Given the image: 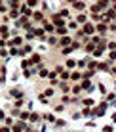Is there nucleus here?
Returning a JSON list of instances; mask_svg holds the SVG:
<instances>
[{
  "label": "nucleus",
  "mask_w": 116,
  "mask_h": 132,
  "mask_svg": "<svg viewBox=\"0 0 116 132\" xmlns=\"http://www.w3.org/2000/svg\"><path fill=\"white\" fill-rule=\"evenodd\" d=\"M82 33L84 35H95V25L90 23V21H86V23L82 25Z\"/></svg>",
  "instance_id": "obj_1"
},
{
  "label": "nucleus",
  "mask_w": 116,
  "mask_h": 132,
  "mask_svg": "<svg viewBox=\"0 0 116 132\" xmlns=\"http://www.w3.org/2000/svg\"><path fill=\"white\" fill-rule=\"evenodd\" d=\"M57 44H59V46H63V48H65V46H70V44H72V38H70L69 35H63L59 40H57Z\"/></svg>",
  "instance_id": "obj_2"
},
{
  "label": "nucleus",
  "mask_w": 116,
  "mask_h": 132,
  "mask_svg": "<svg viewBox=\"0 0 116 132\" xmlns=\"http://www.w3.org/2000/svg\"><path fill=\"white\" fill-rule=\"evenodd\" d=\"M95 31L99 35H105L107 31H109V25H107V23H99V25H95Z\"/></svg>",
  "instance_id": "obj_3"
},
{
  "label": "nucleus",
  "mask_w": 116,
  "mask_h": 132,
  "mask_svg": "<svg viewBox=\"0 0 116 132\" xmlns=\"http://www.w3.org/2000/svg\"><path fill=\"white\" fill-rule=\"evenodd\" d=\"M53 31H55V27H53V23L51 21H44V33H53Z\"/></svg>",
  "instance_id": "obj_4"
},
{
  "label": "nucleus",
  "mask_w": 116,
  "mask_h": 132,
  "mask_svg": "<svg viewBox=\"0 0 116 132\" xmlns=\"http://www.w3.org/2000/svg\"><path fill=\"white\" fill-rule=\"evenodd\" d=\"M25 130V122H17V125H12V132H23Z\"/></svg>",
  "instance_id": "obj_5"
},
{
  "label": "nucleus",
  "mask_w": 116,
  "mask_h": 132,
  "mask_svg": "<svg viewBox=\"0 0 116 132\" xmlns=\"http://www.w3.org/2000/svg\"><path fill=\"white\" fill-rule=\"evenodd\" d=\"M29 121L33 122V125H36V122H40V115L36 111H33V113H29Z\"/></svg>",
  "instance_id": "obj_6"
},
{
  "label": "nucleus",
  "mask_w": 116,
  "mask_h": 132,
  "mask_svg": "<svg viewBox=\"0 0 116 132\" xmlns=\"http://www.w3.org/2000/svg\"><path fill=\"white\" fill-rule=\"evenodd\" d=\"M72 6H74V10H78V12H82L84 8H86V4L82 2V0H74L72 2Z\"/></svg>",
  "instance_id": "obj_7"
},
{
  "label": "nucleus",
  "mask_w": 116,
  "mask_h": 132,
  "mask_svg": "<svg viewBox=\"0 0 116 132\" xmlns=\"http://www.w3.org/2000/svg\"><path fill=\"white\" fill-rule=\"evenodd\" d=\"M70 80H74V82H78V80H82V73H78V71H72L70 73V77H69Z\"/></svg>",
  "instance_id": "obj_8"
},
{
  "label": "nucleus",
  "mask_w": 116,
  "mask_h": 132,
  "mask_svg": "<svg viewBox=\"0 0 116 132\" xmlns=\"http://www.w3.org/2000/svg\"><path fill=\"white\" fill-rule=\"evenodd\" d=\"M86 21H88V15H86V13H78V17H76V23H86Z\"/></svg>",
  "instance_id": "obj_9"
},
{
  "label": "nucleus",
  "mask_w": 116,
  "mask_h": 132,
  "mask_svg": "<svg viewBox=\"0 0 116 132\" xmlns=\"http://www.w3.org/2000/svg\"><path fill=\"white\" fill-rule=\"evenodd\" d=\"M57 40H59V38H55V36H51V35H50V36L46 38V42L50 44V46H57Z\"/></svg>",
  "instance_id": "obj_10"
},
{
  "label": "nucleus",
  "mask_w": 116,
  "mask_h": 132,
  "mask_svg": "<svg viewBox=\"0 0 116 132\" xmlns=\"http://www.w3.org/2000/svg\"><path fill=\"white\" fill-rule=\"evenodd\" d=\"M42 117H44V119H46L48 122H55V121H57V119H55V115H51V113H44Z\"/></svg>",
  "instance_id": "obj_11"
},
{
  "label": "nucleus",
  "mask_w": 116,
  "mask_h": 132,
  "mask_svg": "<svg viewBox=\"0 0 116 132\" xmlns=\"http://www.w3.org/2000/svg\"><path fill=\"white\" fill-rule=\"evenodd\" d=\"M33 19L34 21H44V13L42 12H34L33 13Z\"/></svg>",
  "instance_id": "obj_12"
},
{
  "label": "nucleus",
  "mask_w": 116,
  "mask_h": 132,
  "mask_svg": "<svg viewBox=\"0 0 116 132\" xmlns=\"http://www.w3.org/2000/svg\"><path fill=\"white\" fill-rule=\"evenodd\" d=\"M105 19H116V10H109L105 13Z\"/></svg>",
  "instance_id": "obj_13"
},
{
  "label": "nucleus",
  "mask_w": 116,
  "mask_h": 132,
  "mask_svg": "<svg viewBox=\"0 0 116 132\" xmlns=\"http://www.w3.org/2000/svg\"><path fill=\"white\" fill-rule=\"evenodd\" d=\"M59 88L63 90V92H69V90H70V84L65 82V80H61V82H59Z\"/></svg>",
  "instance_id": "obj_14"
},
{
  "label": "nucleus",
  "mask_w": 116,
  "mask_h": 132,
  "mask_svg": "<svg viewBox=\"0 0 116 132\" xmlns=\"http://www.w3.org/2000/svg\"><path fill=\"white\" fill-rule=\"evenodd\" d=\"M97 69H101V71H107V73H109V69H110V65H109V63H97Z\"/></svg>",
  "instance_id": "obj_15"
},
{
  "label": "nucleus",
  "mask_w": 116,
  "mask_h": 132,
  "mask_svg": "<svg viewBox=\"0 0 116 132\" xmlns=\"http://www.w3.org/2000/svg\"><path fill=\"white\" fill-rule=\"evenodd\" d=\"M0 35H2V38H6V36L10 35V31H8V27H6V25L0 27Z\"/></svg>",
  "instance_id": "obj_16"
},
{
  "label": "nucleus",
  "mask_w": 116,
  "mask_h": 132,
  "mask_svg": "<svg viewBox=\"0 0 116 132\" xmlns=\"http://www.w3.org/2000/svg\"><path fill=\"white\" fill-rule=\"evenodd\" d=\"M80 102H82V105H86V107H90V105H93V103H95V102H93L91 98H86V100H80Z\"/></svg>",
  "instance_id": "obj_17"
},
{
  "label": "nucleus",
  "mask_w": 116,
  "mask_h": 132,
  "mask_svg": "<svg viewBox=\"0 0 116 132\" xmlns=\"http://www.w3.org/2000/svg\"><path fill=\"white\" fill-rule=\"evenodd\" d=\"M19 119L23 121V122L29 121V111H19Z\"/></svg>",
  "instance_id": "obj_18"
},
{
  "label": "nucleus",
  "mask_w": 116,
  "mask_h": 132,
  "mask_svg": "<svg viewBox=\"0 0 116 132\" xmlns=\"http://www.w3.org/2000/svg\"><path fill=\"white\" fill-rule=\"evenodd\" d=\"M8 6H10L12 10H15V8H19V0H10V2H8Z\"/></svg>",
  "instance_id": "obj_19"
},
{
  "label": "nucleus",
  "mask_w": 116,
  "mask_h": 132,
  "mask_svg": "<svg viewBox=\"0 0 116 132\" xmlns=\"http://www.w3.org/2000/svg\"><path fill=\"white\" fill-rule=\"evenodd\" d=\"M40 60H42V57H40L38 54H33V56H30V63H40Z\"/></svg>",
  "instance_id": "obj_20"
},
{
  "label": "nucleus",
  "mask_w": 116,
  "mask_h": 132,
  "mask_svg": "<svg viewBox=\"0 0 116 132\" xmlns=\"http://www.w3.org/2000/svg\"><path fill=\"white\" fill-rule=\"evenodd\" d=\"M55 31H57V35H67V27H55Z\"/></svg>",
  "instance_id": "obj_21"
},
{
  "label": "nucleus",
  "mask_w": 116,
  "mask_h": 132,
  "mask_svg": "<svg viewBox=\"0 0 116 132\" xmlns=\"http://www.w3.org/2000/svg\"><path fill=\"white\" fill-rule=\"evenodd\" d=\"M27 6H29V8H36L38 6V0H27Z\"/></svg>",
  "instance_id": "obj_22"
},
{
  "label": "nucleus",
  "mask_w": 116,
  "mask_h": 132,
  "mask_svg": "<svg viewBox=\"0 0 116 132\" xmlns=\"http://www.w3.org/2000/svg\"><path fill=\"white\" fill-rule=\"evenodd\" d=\"M19 15H21V13L17 12V10H12V12H10V17H12V19H17Z\"/></svg>",
  "instance_id": "obj_23"
},
{
  "label": "nucleus",
  "mask_w": 116,
  "mask_h": 132,
  "mask_svg": "<svg viewBox=\"0 0 116 132\" xmlns=\"http://www.w3.org/2000/svg\"><path fill=\"white\" fill-rule=\"evenodd\" d=\"M109 61H116V50L109 52Z\"/></svg>",
  "instance_id": "obj_24"
},
{
  "label": "nucleus",
  "mask_w": 116,
  "mask_h": 132,
  "mask_svg": "<svg viewBox=\"0 0 116 132\" xmlns=\"http://www.w3.org/2000/svg\"><path fill=\"white\" fill-rule=\"evenodd\" d=\"M59 75H61V79H63V80H67V79L70 77V73H69V71H61Z\"/></svg>",
  "instance_id": "obj_25"
},
{
  "label": "nucleus",
  "mask_w": 116,
  "mask_h": 132,
  "mask_svg": "<svg viewBox=\"0 0 116 132\" xmlns=\"http://www.w3.org/2000/svg\"><path fill=\"white\" fill-rule=\"evenodd\" d=\"M44 96H46V98H51V96H53V90H51V88H48L46 92H44Z\"/></svg>",
  "instance_id": "obj_26"
},
{
  "label": "nucleus",
  "mask_w": 116,
  "mask_h": 132,
  "mask_svg": "<svg viewBox=\"0 0 116 132\" xmlns=\"http://www.w3.org/2000/svg\"><path fill=\"white\" fill-rule=\"evenodd\" d=\"M80 92H82V88H80V84H76V86L72 88V94H80Z\"/></svg>",
  "instance_id": "obj_27"
},
{
  "label": "nucleus",
  "mask_w": 116,
  "mask_h": 132,
  "mask_svg": "<svg viewBox=\"0 0 116 132\" xmlns=\"http://www.w3.org/2000/svg\"><path fill=\"white\" fill-rule=\"evenodd\" d=\"M69 29H78V23H76V21H70V23H69Z\"/></svg>",
  "instance_id": "obj_28"
},
{
  "label": "nucleus",
  "mask_w": 116,
  "mask_h": 132,
  "mask_svg": "<svg viewBox=\"0 0 116 132\" xmlns=\"http://www.w3.org/2000/svg\"><path fill=\"white\" fill-rule=\"evenodd\" d=\"M74 65H76V61H74V60H67V67H74Z\"/></svg>",
  "instance_id": "obj_29"
},
{
  "label": "nucleus",
  "mask_w": 116,
  "mask_h": 132,
  "mask_svg": "<svg viewBox=\"0 0 116 132\" xmlns=\"http://www.w3.org/2000/svg\"><path fill=\"white\" fill-rule=\"evenodd\" d=\"M4 121H6V125H8V126H12V125H13V119H12V117H6Z\"/></svg>",
  "instance_id": "obj_30"
},
{
  "label": "nucleus",
  "mask_w": 116,
  "mask_h": 132,
  "mask_svg": "<svg viewBox=\"0 0 116 132\" xmlns=\"http://www.w3.org/2000/svg\"><path fill=\"white\" fill-rule=\"evenodd\" d=\"M21 105H23V100H21V98H19V100H15V107H17V109H19Z\"/></svg>",
  "instance_id": "obj_31"
},
{
  "label": "nucleus",
  "mask_w": 116,
  "mask_h": 132,
  "mask_svg": "<svg viewBox=\"0 0 116 132\" xmlns=\"http://www.w3.org/2000/svg\"><path fill=\"white\" fill-rule=\"evenodd\" d=\"M10 54H12V56H17V54H19V48H12Z\"/></svg>",
  "instance_id": "obj_32"
},
{
  "label": "nucleus",
  "mask_w": 116,
  "mask_h": 132,
  "mask_svg": "<svg viewBox=\"0 0 116 132\" xmlns=\"http://www.w3.org/2000/svg\"><path fill=\"white\" fill-rule=\"evenodd\" d=\"M55 126H65V121H61V119H57V121H55Z\"/></svg>",
  "instance_id": "obj_33"
},
{
  "label": "nucleus",
  "mask_w": 116,
  "mask_h": 132,
  "mask_svg": "<svg viewBox=\"0 0 116 132\" xmlns=\"http://www.w3.org/2000/svg\"><path fill=\"white\" fill-rule=\"evenodd\" d=\"M103 132H114L112 126H103Z\"/></svg>",
  "instance_id": "obj_34"
},
{
  "label": "nucleus",
  "mask_w": 116,
  "mask_h": 132,
  "mask_svg": "<svg viewBox=\"0 0 116 132\" xmlns=\"http://www.w3.org/2000/svg\"><path fill=\"white\" fill-rule=\"evenodd\" d=\"M82 115H86V117H90V115H91V111H90V109H82Z\"/></svg>",
  "instance_id": "obj_35"
},
{
  "label": "nucleus",
  "mask_w": 116,
  "mask_h": 132,
  "mask_svg": "<svg viewBox=\"0 0 116 132\" xmlns=\"http://www.w3.org/2000/svg\"><path fill=\"white\" fill-rule=\"evenodd\" d=\"M0 132H12L10 126H0Z\"/></svg>",
  "instance_id": "obj_36"
},
{
  "label": "nucleus",
  "mask_w": 116,
  "mask_h": 132,
  "mask_svg": "<svg viewBox=\"0 0 116 132\" xmlns=\"http://www.w3.org/2000/svg\"><path fill=\"white\" fill-rule=\"evenodd\" d=\"M99 92H101V94H105V92H107V88H105V84H99Z\"/></svg>",
  "instance_id": "obj_37"
},
{
  "label": "nucleus",
  "mask_w": 116,
  "mask_h": 132,
  "mask_svg": "<svg viewBox=\"0 0 116 132\" xmlns=\"http://www.w3.org/2000/svg\"><path fill=\"white\" fill-rule=\"evenodd\" d=\"M63 109H65V105H63V103H61V105H57V107H55V111L59 113V111H63Z\"/></svg>",
  "instance_id": "obj_38"
},
{
  "label": "nucleus",
  "mask_w": 116,
  "mask_h": 132,
  "mask_svg": "<svg viewBox=\"0 0 116 132\" xmlns=\"http://www.w3.org/2000/svg\"><path fill=\"white\" fill-rule=\"evenodd\" d=\"M61 102H63V105H65V103H69V102H70V100H69V98H67V96H63V98H61Z\"/></svg>",
  "instance_id": "obj_39"
},
{
  "label": "nucleus",
  "mask_w": 116,
  "mask_h": 132,
  "mask_svg": "<svg viewBox=\"0 0 116 132\" xmlns=\"http://www.w3.org/2000/svg\"><path fill=\"white\" fill-rule=\"evenodd\" d=\"M0 56H4V57H6V56H8V52H6V48H2V50H0Z\"/></svg>",
  "instance_id": "obj_40"
},
{
  "label": "nucleus",
  "mask_w": 116,
  "mask_h": 132,
  "mask_svg": "<svg viewBox=\"0 0 116 132\" xmlns=\"http://www.w3.org/2000/svg\"><path fill=\"white\" fill-rule=\"evenodd\" d=\"M112 121H114V122H116V113H114V117H112Z\"/></svg>",
  "instance_id": "obj_41"
},
{
  "label": "nucleus",
  "mask_w": 116,
  "mask_h": 132,
  "mask_svg": "<svg viewBox=\"0 0 116 132\" xmlns=\"http://www.w3.org/2000/svg\"><path fill=\"white\" fill-rule=\"evenodd\" d=\"M67 2H74V0H67Z\"/></svg>",
  "instance_id": "obj_42"
}]
</instances>
